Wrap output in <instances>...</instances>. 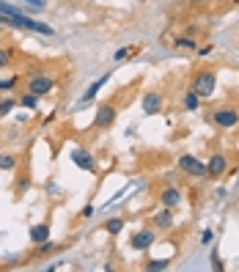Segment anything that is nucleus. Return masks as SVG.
<instances>
[{
	"label": "nucleus",
	"instance_id": "28",
	"mask_svg": "<svg viewBox=\"0 0 239 272\" xmlns=\"http://www.w3.org/2000/svg\"><path fill=\"white\" fill-rule=\"evenodd\" d=\"M28 3H33L36 9H42V6H44V0H28Z\"/></svg>",
	"mask_w": 239,
	"mask_h": 272
},
{
	"label": "nucleus",
	"instance_id": "10",
	"mask_svg": "<svg viewBox=\"0 0 239 272\" xmlns=\"http://www.w3.org/2000/svg\"><path fill=\"white\" fill-rule=\"evenodd\" d=\"M182 190L179 187H165V190H162V193H160V203H162V206H165V209H176V206H182Z\"/></svg>",
	"mask_w": 239,
	"mask_h": 272
},
{
	"label": "nucleus",
	"instance_id": "26",
	"mask_svg": "<svg viewBox=\"0 0 239 272\" xmlns=\"http://www.w3.org/2000/svg\"><path fill=\"white\" fill-rule=\"evenodd\" d=\"M201 242H203V245H212V231H203V236H201Z\"/></svg>",
	"mask_w": 239,
	"mask_h": 272
},
{
	"label": "nucleus",
	"instance_id": "11",
	"mask_svg": "<svg viewBox=\"0 0 239 272\" xmlns=\"http://www.w3.org/2000/svg\"><path fill=\"white\" fill-rule=\"evenodd\" d=\"M173 209H162V212H154L152 215V226L154 228H162V231H168L170 226H173Z\"/></svg>",
	"mask_w": 239,
	"mask_h": 272
},
{
	"label": "nucleus",
	"instance_id": "16",
	"mask_svg": "<svg viewBox=\"0 0 239 272\" xmlns=\"http://www.w3.org/2000/svg\"><path fill=\"white\" fill-rule=\"evenodd\" d=\"M14 165H17L14 154H0V171H11Z\"/></svg>",
	"mask_w": 239,
	"mask_h": 272
},
{
	"label": "nucleus",
	"instance_id": "14",
	"mask_svg": "<svg viewBox=\"0 0 239 272\" xmlns=\"http://www.w3.org/2000/svg\"><path fill=\"white\" fill-rule=\"evenodd\" d=\"M105 83H107V77H99V80H97V83H94L91 88H88V91L83 94V105H85V102H91L94 97H97V94H99V88H102V85H105Z\"/></svg>",
	"mask_w": 239,
	"mask_h": 272
},
{
	"label": "nucleus",
	"instance_id": "12",
	"mask_svg": "<svg viewBox=\"0 0 239 272\" xmlns=\"http://www.w3.org/2000/svg\"><path fill=\"white\" fill-rule=\"evenodd\" d=\"M47 239H50V226H47V223H39V226L31 228V242L33 245H42Z\"/></svg>",
	"mask_w": 239,
	"mask_h": 272
},
{
	"label": "nucleus",
	"instance_id": "6",
	"mask_svg": "<svg viewBox=\"0 0 239 272\" xmlns=\"http://www.w3.org/2000/svg\"><path fill=\"white\" fill-rule=\"evenodd\" d=\"M225 171H228V160H225V154H212L209 162H206V176L209 179H220Z\"/></svg>",
	"mask_w": 239,
	"mask_h": 272
},
{
	"label": "nucleus",
	"instance_id": "15",
	"mask_svg": "<svg viewBox=\"0 0 239 272\" xmlns=\"http://www.w3.org/2000/svg\"><path fill=\"white\" fill-rule=\"evenodd\" d=\"M198 105H201V97H198L195 91H187V97H184V110H198Z\"/></svg>",
	"mask_w": 239,
	"mask_h": 272
},
{
	"label": "nucleus",
	"instance_id": "22",
	"mask_svg": "<svg viewBox=\"0 0 239 272\" xmlns=\"http://www.w3.org/2000/svg\"><path fill=\"white\" fill-rule=\"evenodd\" d=\"M146 269H168V258H157V261H146Z\"/></svg>",
	"mask_w": 239,
	"mask_h": 272
},
{
	"label": "nucleus",
	"instance_id": "13",
	"mask_svg": "<svg viewBox=\"0 0 239 272\" xmlns=\"http://www.w3.org/2000/svg\"><path fill=\"white\" fill-rule=\"evenodd\" d=\"M105 231L107 234H121V231H124V220H121V217H110V220L105 223Z\"/></svg>",
	"mask_w": 239,
	"mask_h": 272
},
{
	"label": "nucleus",
	"instance_id": "8",
	"mask_svg": "<svg viewBox=\"0 0 239 272\" xmlns=\"http://www.w3.org/2000/svg\"><path fill=\"white\" fill-rule=\"evenodd\" d=\"M72 162L80 168V171H85V173L97 171V162H94V157L88 152H83V148H74V152H72Z\"/></svg>",
	"mask_w": 239,
	"mask_h": 272
},
{
	"label": "nucleus",
	"instance_id": "17",
	"mask_svg": "<svg viewBox=\"0 0 239 272\" xmlns=\"http://www.w3.org/2000/svg\"><path fill=\"white\" fill-rule=\"evenodd\" d=\"M176 47H179V50H198V42L190 36H182V39H176Z\"/></svg>",
	"mask_w": 239,
	"mask_h": 272
},
{
	"label": "nucleus",
	"instance_id": "5",
	"mask_svg": "<svg viewBox=\"0 0 239 272\" xmlns=\"http://www.w3.org/2000/svg\"><path fill=\"white\" fill-rule=\"evenodd\" d=\"M212 124L220 127V129H231L239 124V113L234 107H217L215 113H212Z\"/></svg>",
	"mask_w": 239,
	"mask_h": 272
},
{
	"label": "nucleus",
	"instance_id": "27",
	"mask_svg": "<svg viewBox=\"0 0 239 272\" xmlns=\"http://www.w3.org/2000/svg\"><path fill=\"white\" fill-rule=\"evenodd\" d=\"M91 215H94V206H85L83 212H80V217H91Z\"/></svg>",
	"mask_w": 239,
	"mask_h": 272
},
{
	"label": "nucleus",
	"instance_id": "24",
	"mask_svg": "<svg viewBox=\"0 0 239 272\" xmlns=\"http://www.w3.org/2000/svg\"><path fill=\"white\" fill-rule=\"evenodd\" d=\"M129 52H132V47H121V50L115 52V61H124V58L129 55Z\"/></svg>",
	"mask_w": 239,
	"mask_h": 272
},
{
	"label": "nucleus",
	"instance_id": "9",
	"mask_svg": "<svg viewBox=\"0 0 239 272\" xmlns=\"http://www.w3.org/2000/svg\"><path fill=\"white\" fill-rule=\"evenodd\" d=\"M140 107H143V113L146 115H157L162 110V97L157 91H148V94H143V102H140Z\"/></svg>",
	"mask_w": 239,
	"mask_h": 272
},
{
	"label": "nucleus",
	"instance_id": "4",
	"mask_svg": "<svg viewBox=\"0 0 239 272\" xmlns=\"http://www.w3.org/2000/svg\"><path fill=\"white\" fill-rule=\"evenodd\" d=\"M115 121V105L113 102H102L94 115V129H110Z\"/></svg>",
	"mask_w": 239,
	"mask_h": 272
},
{
	"label": "nucleus",
	"instance_id": "3",
	"mask_svg": "<svg viewBox=\"0 0 239 272\" xmlns=\"http://www.w3.org/2000/svg\"><path fill=\"white\" fill-rule=\"evenodd\" d=\"M176 165H179V171L184 176H193V179H203V176H206V162H201L198 157H193V154H182Z\"/></svg>",
	"mask_w": 239,
	"mask_h": 272
},
{
	"label": "nucleus",
	"instance_id": "20",
	"mask_svg": "<svg viewBox=\"0 0 239 272\" xmlns=\"http://www.w3.org/2000/svg\"><path fill=\"white\" fill-rule=\"evenodd\" d=\"M9 66H11V50L0 47V69H9Z\"/></svg>",
	"mask_w": 239,
	"mask_h": 272
},
{
	"label": "nucleus",
	"instance_id": "2",
	"mask_svg": "<svg viewBox=\"0 0 239 272\" xmlns=\"http://www.w3.org/2000/svg\"><path fill=\"white\" fill-rule=\"evenodd\" d=\"M25 88L33 94V97H47V94H52V88H55V77H50V74H31Z\"/></svg>",
	"mask_w": 239,
	"mask_h": 272
},
{
	"label": "nucleus",
	"instance_id": "7",
	"mask_svg": "<svg viewBox=\"0 0 239 272\" xmlns=\"http://www.w3.org/2000/svg\"><path fill=\"white\" fill-rule=\"evenodd\" d=\"M154 239H157L154 228H143V231H138V234L129 239V248H132V250H148L154 245Z\"/></svg>",
	"mask_w": 239,
	"mask_h": 272
},
{
	"label": "nucleus",
	"instance_id": "21",
	"mask_svg": "<svg viewBox=\"0 0 239 272\" xmlns=\"http://www.w3.org/2000/svg\"><path fill=\"white\" fill-rule=\"evenodd\" d=\"M36 99H39V97H33V94L28 91L22 99H19V105H22V107H28V110H36Z\"/></svg>",
	"mask_w": 239,
	"mask_h": 272
},
{
	"label": "nucleus",
	"instance_id": "1",
	"mask_svg": "<svg viewBox=\"0 0 239 272\" xmlns=\"http://www.w3.org/2000/svg\"><path fill=\"white\" fill-rule=\"evenodd\" d=\"M215 85H217V74L212 69H201V72H195L193 83H190V91H195L201 99H206L215 94Z\"/></svg>",
	"mask_w": 239,
	"mask_h": 272
},
{
	"label": "nucleus",
	"instance_id": "18",
	"mask_svg": "<svg viewBox=\"0 0 239 272\" xmlns=\"http://www.w3.org/2000/svg\"><path fill=\"white\" fill-rule=\"evenodd\" d=\"M17 85H19V77H17V74H14V77H6V80H0V91H6V94H9V91H14Z\"/></svg>",
	"mask_w": 239,
	"mask_h": 272
},
{
	"label": "nucleus",
	"instance_id": "19",
	"mask_svg": "<svg viewBox=\"0 0 239 272\" xmlns=\"http://www.w3.org/2000/svg\"><path fill=\"white\" fill-rule=\"evenodd\" d=\"M17 105H19L17 99H3V102H0V118H3V115H9Z\"/></svg>",
	"mask_w": 239,
	"mask_h": 272
},
{
	"label": "nucleus",
	"instance_id": "25",
	"mask_svg": "<svg viewBox=\"0 0 239 272\" xmlns=\"http://www.w3.org/2000/svg\"><path fill=\"white\" fill-rule=\"evenodd\" d=\"M212 269H225V264L217 258V253H212Z\"/></svg>",
	"mask_w": 239,
	"mask_h": 272
},
{
	"label": "nucleus",
	"instance_id": "29",
	"mask_svg": "<svg viewBox=\"0 0 239 272\" xmlns=\"http://www.w3.org/2000/svg\"><path fill=\"white\" fill-rule=\"evenodd\" d=\"M193 3H203V0H193Z\"/></svg>",
	"mask_w": 239,
	"mask_h": 272
},
{
	"label": "nucleus",
	"instance_id": "23",
	"mask_svg": "<svg viewBox=\"0 0 239 272\" xmlns=\"http://www.w3.org/2000/svg\"><path fill=\"white\" fill-rule=\"evenodd\" d=\"M52 248H55V245H52L50 239H47V242H42V245H39V256H44V253H50V250Z\"/></svg>",
	"mask_w": 239,
	"mask_h": 272
}]
</instances>
